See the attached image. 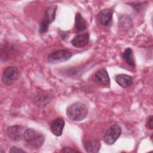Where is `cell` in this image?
Returning a JSON list of instances; mask_svg holds the SVG:
<instances>
[{
    "instance_id": "obj_1",
    "label": "cell",
    "mask_w": 153,
    "mask_h": 153,
    "mask_svg": "<svg viewBox=\"0 0 153 153\" xmlns=\"http://www.w3.org/2000/svg\"><path fill=\"white\" fill-rule=\"evenodd\" d=\"M87 114L88 109L86 105L80 102L72 104L66 110L68 117L73 121H80L83 120L87 117Z\"/></svg>"
},
{
    "instance_id": "obj_2",
    "label": "cell",
    "mask_w": 153,
    "mask_h": 153,
    "mask_svg": "<svg viewBox=\"0 0 153 153\" xmlns=\"http://www.w3.org/2000/svg\"><path fill=\"white\" fill-rule=\"evenodd\" d=\"M23 138L26 143L33 149H37L41 147L45 140L44 134L33 128L26 129Z\"/></svg>"
},
{
    "instance_id": "obj_3",
    "label": "cell",
    "mask_w": 153,
    "mask_h": 153,
    "mask_svg": "<svg viewBox=\"0 0 153 153\" xmlns=\"http://www.w3.org/2000/svg\"><path fill=\"white\" fill-rule=\"evenodd\" d=\"M56 10V5H51L46 9L44 19L39 25V32L41 33H44L48 31L49 25L55 19Z\"/></svg>"
},
{
    "instance_id": "obj_4",
    "label": "cell",
    "mask_w": 153,
    "mask_h": 153,
    "mask_svg": "<svg viewBox=\"0 0 153 153\" xmlns=\"http://www.w3.org/2000/svg\"><path fill=\"white\" fill-rule=\"evenodd\" d=\"M121 134V128L118 124L111 125L105 131L103 136V142L108 145H113Z\"/></svg>"
},
{
    "instance_id": "obj_5",
    "label": "cell",
    "mask_w": 153,
    "mask_h": 153,
    "mask_svg": "<svg viewBox=\"0 0 153 153\" xmlns=\"http://www.w3.org/2000/svg\"><path fill=\"white\" fill-rule=\"evenodd\" d=\"M72 53L66 50H59L51 53L47 57V60L49 63L56 64L71 59Z\"/></svg>"
},
{
    "instance_id": "obj_6",
    "label": "cell",
    "mask_w": 153,
    "mask_h": 153,
    "mask_svg": "<svg viewBox=\"0 0 153 153\" xmlns=\"http://www.w3.org/2000/svg\"><path fill=\"white\" fill-rule=\"evenodd\" d=\"M19 72L14 66H8L3 72L2 76V82L7 85L13 84L19 78Z\"/></svg>"
},
{
    "instance_id": "obj_7",
    "label": "cell",
    "mask_w": 153,
    "mask_h": 153,
    "mask_svg": "<svg viewBox=\"0 0 153 153\" xmlns=\"http://www.w3.org/2000/svg\"><path fill=\"white\" fill-rule=\"evenodd\" d=\"M24 127L19 125L9 126L7 130V133L10 139L13 141H19L24 137L25 132Z\"/></svg>"
},
{
    "instance_id": "obj_8",
    "label": "cell",
    "mask_w": 153,
    "mask_h": 153,
    "mask_svg": "<svg viewBox=\"0 0 153 153\" xmlns=\"http://www.w3.org/2000/svg\"><path fill=\"white\" fill-rule=\"evenodd\" d=\"M93 81L99 85L109 86L110 84V78L107 71L103 68L96 71L92 76Z\"/></svg>"
},
{
    "instance_id": "obj_9",
    "label": "cell",
    "mask_w": 153,
    "mask_h": 153,
    "mask_svg": "<svg viewBox=\"0 0 153 153\" xmlns=\"http://www.w3.org/2000/svg\"><path fill=\"white\" fill-rule=\"evenodd\" d=\"M113 10L111 8H105L100 11L97 14V20L102 26H109L112 22Z\"/></svg>"
},
{
    "instance_id": "obj_10",
    "label": "cell",
    "mask_w": 153,
    "mask_h": 153,
    "mask_svg": "<svg viewBox=\"0 0 153 153\" xmlns=\"http://www.w3.org/2000/svg\"><path fill=\"white\" fill-rule=\"evenodd\" d=\"M90 35L88 33H82L75 35L71 40L72 45L76 48H82L89 42Z\"/></svg>"
},
{
    "instance_id": "obj_11",
    "label": "cell",
    "mask_w": 153,
    "mask_h": 153,
    "mask_svg": "<svg viewBox=\"0 0 153 153\" xmlns=\"http://www.w3.org/2000/svg\"><path fill=\"white\" fill-rule=\"evenodd\" d=\"M65 124V121L62 118H57L53 120L50 126L51 133L56 136H61Z\"/></svg>"
},
{
    "instance_id": "obj_12",
    "label": "cell",
    "mask_w": 153,
    "mask_h": 153,
    "mask_svg": "<svg viewBox=\"0 0 153 153\" xmlns=\"http://www.w3.org/2000/svg\"><path fill=\"white\" fill-rule=\"evenodd\" d=\"M101 145L97 140H87L84 143V148L87 152L96 153L98 152Z\"/></svg>"
},
{
    "instance_id": "obj_13",
    "label": "cell",
    "mask_w": 153,
    "mask_h": 153,
    "mask_svg": "<svg viewBox=\"0 0 153 153\" xmlns=\"http://www.w3.org/2000/svg\"><path fill=\"white\" fill-rule=\"evenodd\" d=\"M117 83L123 88H127L133 84V78L126 74H118L115 76Z\"/></svg>"
},
{
    "instance_id": "obj_14",
    "label": "cell",
    "mask_w": 153,
    "mask_h": 153,
    "mask_svg": "<svg viewBox=\"0 0 153 153\" xmlns=\"http://www.w3.org/2000/svg\"><path fill=\"white\" fill-rule=\"evenodd\" d=\"M75 28L78 32H82L87 28L86 22L79 13H76L75 17Z\"/></svg>"
},
{
    "instance_id": "obj_15",
    "label": "cell",
    "mask_w": 153,
    "mask_h": 153,
    "mask_svg": "<svg viewBox=\"0 0 153 153\" xmlns=\"http://www.w3.org/2000/svg\"><path fill=\"white\" fill-rule=\"evenodd\" d=\"M122 58L128 66L132 68L135 67L133 51L131 48L128 47L124 50V53L122 54Z\"/></svg>"
},
{
    "instance_id": "obj_16",
    "label": "cell",
    "mask_w": 153,
    "mask_h": 153,
    "mask_svg": "<svg viewBox=\"0 0 153 153\" xmlns=\"http://www.w3.org/2000/svg\"><path fill=\"white\" fill-rule=\"evenodd\" d=\"M119 26L124 29H128L132 25L131 19L128 16H122L119 19Z\"/></svg>"
},
{
    "instance_id": "obj_17",
    "label": "cell",
    "mask_w": 153,
    "mask_h": 153,
    "mask_svg": "<svg viewBox=\"0 0 153 153\" xmlns=\"http://www.w3.org/2000/svg\"><path fill=\"white\" fill-rule=\"evenodd\" d=\"M10 152L11 153H19V152H26L24 150L20 148H18L17 146H12L10 149Z\"/></svg>"
},
{
    "instance_id": "obj_18",
    "label": "cell",
    "mask_w": 153,
    "mask_h": 153,
    "mask_svg": "<svg viewBox=\"0 0 153 153\" xmlns=\"http://www.w3.org/2000/svg\"><path fill=\"white\" fill-rule=\"evenodd\" d=\"M61 152H79V151L76 149H74L73 148H71L70 147L65 146L61 150Z\"/></svg>"
},
{
    "instance_id": "obj_19",
    "label": "cell",
    "mask_w": 153,
    "mask_h": 153,
    "mask_svg": "<svg viewBox=\"0 0 153 153\" xmlns=\"http://www.w3.org/2000/svg\"><path fill=\"white\" fill-rule=\"evenodd\" d=\"M147 124H148V128L149 130H152V115H150L149 117L148 118Z\"/></svg>"
}]
</instances>
